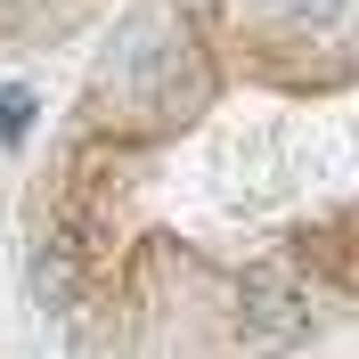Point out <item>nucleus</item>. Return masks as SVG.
Segmentation results:
<instances>
[{
	"mask_svg": "<svg viewBox=\"0 0 359 359\" xmlns=\"http://www.w3.org/2000/svg\"><path fill=\"white\" fill-rule=\"evenodd\" d=\"M311 327H318L311 278L294 262H253L245 278H237V343H245V351H294Z\"/></svg>",
	"mask_w": 359,
	"mask_h": 359,
	"instance_id": "obj_1",
	"label": "nucleus"
},
{
	"mask_svg": "<svg viewBox=\"0 0 359 359\" xmlns=\"http://www.w3.org/2000/svg\"><path fill=\"white\" fill-rule=\"evenodd\" d=\"M25 131H33V90H0V139L17 147Z\"/></svg>",
	"mask_w": 359,
	"mask_h": 359,
	"instance_id": "obj_2",
	"label": "nucleus"
},
{
	"mask_svg": "<svg viewBox=\"0 0 359 359\" xmlns=\"http://www.w3.org/2000/svg\"><path fill=\"white\" fill-rule=\"evenodd\" d=\"M269 17H286V25H335L343 0H269Z\"/></svg>",
	"mask_w": 359,
	"mask_h": 359,
	"instance_id": "obj_3",
	"label": "nucleus"
}]
</instances>
